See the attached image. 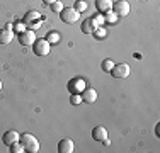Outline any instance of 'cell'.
I'll list each match as a JSON object with an SVG mask.
<instances>
[{
  "instance_id": "1",
  "label": "cell",
  "mask_w": 160,
  "mask_h": 153,
  "mask_svg": "<svg viewBox=\"0 0 160 153\" xmlns=\"http://www.w3.org/2000/svg\"><path fill=\"white\" fill-rule=\"evenodd\" d=\"M19 143L24 146L26 151L29 153H38L39 151V141H38V138L31 135V133H24V135H21V138H19Z\"/></svg>"
},
{
  "instance_id": "2",
  "label": "cell",
  "mask_w": 160,
  "mask_h": 153,
  "mask_svg": "<svg viewBox=\"0 0 160 153\" xmlns=\"http://www.w3.org/2000/svg\"><path fill=\"white\" fill-rule=\"evenodd\" d=\"M41 22H43V17H41V14L36 12V10L28 12V14H26V17H24L26 27H29V29H32V31L38 29V27H41Z\"/></svg>"
},
{
  "instance_id": "3",
  "label": "cell",
  "mask_w": 160,
  "mask_h": 153,
  "mask_svg": "<svg viewBox=\"0 0 160 153\" xmlns=\"http://www.w3.org/2000/svg\"><path fill=\"white\" fill-rule=\"evenodd\" d=\"M49 49H51V44L46 41V37L44 39H36L32 43V51L36 56H46L49 55Z\"/></svg>"
},
{
  "instance_id": "4",
  "label": "cell",
  "mask_w": 160,
  "mask_h": 153,
  "mask_svg": "<svg viewBox=\"0 0 160 153\" xmlns=\"http://www.w3.org/2000/svg\"><path fill=\"white\" fill-rule=\"evenodd\" d=\"M87 87V82L82 78V76H75V78H72L70 82H68L67 89L70 94H82L83 90H85Z\"/></svg>"
},
{
  "instance_id": "5",
  "label": "cell",
  "mask_w": 160,
  "mask_h": 153,
  "mask_svg": "<svg viewBox=\"0 0 160 153\" xmlns=\"http://www.w3.org/2000/svg\"><path fill=\"white\" fill-rule=\"evenodd\" d=\"M78 17H80V14L73 9V7L63 9L62 12H60V19H62L65 24H73V22H77V21H78Z\"/></svg>"
},
{
  "instance_id": "6",
  "label": "cell",
  "mask_w": 160,
  "mask_h": 153,
  "mask_svg": "<svg viewBox=\"0 0 160 153\" xmlns=\"http://www.w3.org/2000/svg\"><path fill=\"white\" fill-rule=\"evenodd\" d=\"M129 10H131V7H129V3L126 0H116V2L112 3V12L118 15V17H121V15H128Z\"/></svg>"
},
{
  "instance_id": "7",
  "label": "cell",
  "mask_w": 160,
  "mask_h": 153,
  "mask_svg": "<svg viewBox=\"0 0 160 153\" xmlns=\"http://www.w3.org/2000/svg\"><path fill=\"white\" fill-rule=\"evenodd\" d=\"M36 41V34L32 29H26L22 32H19V43L22 46H32V43Z\"/></svg>"
},
{
  "instance_id": "8",
  "label": "cell",
  "mask_w": 160,
  "mask_h": 153,
  "mask_svg": "<svg viewBox=\"0 0 160 153\" xmlns=\"http://www.w3.org/2000/svg\"><path fill=\"white\" fill-rule=\"evenodd\" d=\"M111 75L114 78H126L129 75V65L126 63H119V65H114L112 70H111Z\"/></svg>"
},
{
  "instance_id": "9",
  "label": "cell",
  "mask_w": 160,
  "mask_h": 153,
  "mask_svg": "<svg viewBox=\"0 0 160 153\" xmlns=\"http://www.w3.org/2000/svg\"><path fill=\"white\" fill-rule=\"evenodd\" d=\"M12 39H14L12 24H7L3 29H0V44H9Z\"/></svg>"
},
{
  "instance_id": "10",
  "label": "cell",
  "mask_w": 160,
  "mask_h": 153,
  "mask_svg": "<svg viewBox=\"0 0 160 153\" xmlns=\"http://www.w3.org/2000/svg\"><path fill=\"white\" fill-rule=\"evenodd\" d=\"M19 138H21V135H19V133L16 131V129H10V131H5V133H3L2 141H3V145L10 146V145L17 143V141H19Z\"/></svg>"
},
{
  "instance_id": "11",
  "label": "cell",
  "mask_w": 160,
  "mask_h": 153,
  "mask_svg": "<svg viewBox=\"0 0 160 153\" xmlns=\"http://www.w3.org/2000/svg\"><path fill=\"white\" fill-rule=\"evenodd\" d=\"M80 95H82V101L87 102V104H92V102L97 101V92H96V89H87V87H85V90H83Z\"/></svg>"
},
{
  "instance_id": "12",
  "label": "cell",
  "mask_w": 160,
  "mask_h": 153,
  "mask_svg": "<svg viewBox=\"0 0 160 153\" xmlns=\"http://www.w3.org/2000/svg\"><path fill=\"white\" fill-rule=\"evenodd\" d=\"M75 150V145L72 140H68V138H65V140H62L58 143V151L60 153H72Z\"/></svg>"
},
{
  "instance_id": "13",
  "label": "cell",
  "mask_w": 160,
  "mask_h": 153,
  "mask_svg": "<svg viewBox=\"0 0 160 153\" xmlns=\"http://www.w3.org/2000/svg\"><path fill=\"white\" fill-rule=\"evenodd\" d=\"M92 138L96 141H104L106 138H108V129H106L104 126H96V128L92 129Z\"/></svg>"
},
{
  "instance_id": "14",
  "label": "cell",
  "mask_w": 160,
  "mask_h": 153,
  "mask_svg": "<svg viewBox=\"0 0 160 153\" xmlns=\"http://www.w3.org/2000/svg\"><path fill=\"white\" fill-rule=\"evenodd\" d=\"M96 9L101 14H106L112 9V0H96Z\"/></svg>"
},
{
  "instance_id": "15",
  "label": "cell",
  "mask_w": 160,
  "mask_h": 153,
  "mask_svg": "<svg viewBox=\"0 0 160 153\" xmlns=\"http://www.w3.org/2000/svg\"><path fill=\"white\" fill-rule=\"evenodd\" d=\"M97 29V26H96V22H94V19L90 17V19H85V21L82 22V32H85V34H94V31Z\"/></svg>"
},
{
  "instance_id": "16",
  "label": "cell",
  "mask_w": 160,
  "mask_h": 153,
  "mask_svg": "<svg viewBox=\"0 0 160 153\" xmlns=\"http://www.w3.org/2000/svg\"><path fill=\"white\" fill-rule=\"evenodd\" d=\"M46 41H48L49 44H56V43H60V34L56 32V31H49L48 36H46Z\"/></svg>"
},
{
  "instance_id": "17",
  "label": "cell",
  "mask_w": 160,
  "mask_h": 153,
  "mask_svg": "<svg viewBox=\"0 0 160 153\" xmlns=\"http://www.w3.org/2000/svg\"><path fill=\"white\" fill-rule=\"evenodd\" d=\"M73 9L77 10L78 14L85 12V10H87V2H85V0H77V2H75V5H73Z\"/></svg>"
},
{
  "instance_id": "18",
  "label": "cell",
  "mask_w": 160,
  "mask_h": 153,
  "mask_svg": "<svg viewBox=\"0 0 160 153\" xmlns=\"http://www.w3.org/2000/svg\"><path fill=\"white\" fill-rule=\"evenodd\" d=\"M112 67H114V63H112V60H109V58H106V60L101 63L102 72H106V73H109V72L112 70Z\"/></svg>"
},
{
  "instance_id": "19",
  "label": "cell",
  "mask_w": 160,
  "mask_h": 153,
  "mask_svg": "<svg viewBox=\"0 0 160 153\" xmlns=\"http://www.w3.org/2000/svg\"><path fill=\"white\" fill-rule=\"evenodd\" d=\"M118 21V15L114 14V12H106V15H104V22H109V24H114V22Z\"/></svg>"
},
{
  "instance_id": "20",
  "label": "cell",
  "mask_w": 160,
  "mask_h": 153,
  "mask_svg": "<svg viewBox=\"0 0 160 153\" xmlns=\"http://www.w3.org/2000/svg\"><path fill=\"white\" fill-rule=\"evenodd\" d=\"M49 7H51V10H53V12H56V14H60V12H62V10L65 9L63 3L60 2V0H56V2H55V3H51Z\"/></svg>"
},
{
  "instance_id": "21",
  "label": "cell",
  "mask_w": 160,
  "mask_h": 153,
  "mask_svg": "<svg viewBox=\"0 0 160 153\" xmlns=\"http://www.w3.org/2000/svg\"><path fill=\"white\" fill-rule=\"evenodd\" d=\"M9 148H10V151H12V153H22V151H26L24 146H22L19 141H17V143H14V145H10Z\"/></svg>"
},
{
  "instance_id": "22",
  "label": "cell",
  "mask_w": 160,
  "mask_h": 153,
  "mask_svg": "<svg viewBox=\"0 0 160 153\" xmlns=\"http://www.w3.org/2000/svg\"><path fill=\"white\" fill-rule=\"evenodd\" d=\"M70 102H72L73 106L80 104V102H82V95H80V94H72V97H70Z\"/></svg>"
},
{
  "instance_id": "23",
  "label": "cell",
  "mask_w": 160,
  "mask_h": 153,
  "mask_svg": "<svg viewBox=\"0 0 160 153\" xmlns=\"http://www.w3.org/2000/svg\"><path fill=\"white\" fill-rule=\"evenodd\" d=\"M94 36L96 37H104L106 36V29L104 27H97L96 31H94Z\"/></svg>"
},
{
  "instance_id": "24",
  "label": "cell",
  "mask_w": 160,
  "mask_h": 153,
  "mask_svg": "<svg viewBox=\"0 0 160 153\" xmlns=\"http://www.w3.org/2000/svg\"><path fill=\"white\" fill-rule=\"evenodd\" d=\"M14 29H16L17 32H22V31H26V24L24 22H17V24L14 26Z\"/></svg>"
},
{
  "instance_id": "25",
  "label": "cell",
  "mask_w": 160,
  "mask_h": 153,
  "mask_svg": "<svg viewBox=\"0 0 160 153\" xmlns=\"http://www.w3.org/2000/svg\"><path fill=\"white\" fill-rule=\"evenodd\" d=\"M43 2H44V3H46V5H51V3H55V2H56V0H43Z\"/></svg>"
},
{
  "instance_id": "26",
  "label": "cell",
  "mask_w": 160,
  "mask_h": 153,
  "mask_svg": "<svg viewBox=\"0 0 160 153\" xmlns=\"http://www.w3.org/2000/svg\"><path fill=\"white\" fill-rule=\"evenodd\" d=\"M0 90H2V82H0Z\"/></svg>"
},
{
  "instance_id": "27",
  "label": "cell",
  "mask_w": 160,
  "mask_h": 153,
  "mask_svg": "<svg viewBox=\"0 0 160 153\" xmlns=\"http://www.w3.org/2000/svg\"><path fill=\"white\" fill-rule=\"evenodd\" d=\"M142 2H147V0H142Z\"/></svg>"
}]
</instances>
